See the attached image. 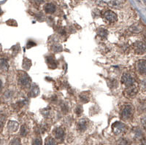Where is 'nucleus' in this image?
<instances>
[{"mask_svg": "<svg viewBox=\"0 0 146 145\" xmlns=\"http://www.w3.org/2000/svg\"><path fill=\"white\" fill-rule=\"evenodd\" d=\"M5 121V116L4 114H0V127H2Z\"/></svg>", "mask_w": 146, "mask_h": 145, "instance_id": "obj_24", "label": "nucleus"}, {"mask_svg": "<svg viewBox=\"0 0 146 145\" xmlns=\"http://www.w3.org/2000/svg\"><path fill=\"white\" fill-rule=\"evenodd\" d=\"M33 145H43L42 143V139L40 138H36L33 141Z\"/></svg>", "mask_w": 146, "mask_h": 145, "instance_id": "obj_23", "label": "nucleus"}, {"mask_svg": "<svg viewBox=\"0 0 146 145\" xmlns=\"http://www.w3.org/2000/svg\"><path fill=\"white\" fill-rule=\"evenodd\" d=\"M38 2H43V0H37Z\"/></svg>", "mask_w": 146, "mask_h": 145, "instance_id": "obj_31", "label": "nucleus"}, {"mask_svg": "<svg viewBox=\"0 0 146 145\" xmlns=\"http://www.w3.org/2000/svg\"><path fill=\"white\" fill-rule=\"evenodd\" d=\"M20 134L22 136H25L26 135L28 134V129L26 128V125H22L21 128V131H20Z\"/></svg>", "mask_w": 146, "mask_h": 145, "instance_id": "obj_21", "label": "nucleus"}, {"mask_svg": "<svg viewBox=\"0 0 146 145\" xmlns=\"http://www.w3.org/2000/svg\"><path fill=\"white\" fill-rule=\"evenodd\" d=\"M61 109H62L63 112L64 113H67L68 112V107H67V106L65 105V104H62V105H61Z\"/></svg>", "mask_w": 146, "mask_h": 145, "instance_id": "obj_29", "label": "nucleus"}, {"mask_svg": "<svg viewBox=\"0 0 146 145\" xmlns=\"http://www.w3.org/2000/svg\"><path fill=\"white\" fill-rule=\"evenodd\" d=\"M145 60H141L137 63V69L141 75H145Z\"/></svg>", "mask_w": 146, "mask_h": 145, "instance_id": "obj_8", "label": "nucleus"}, {"mask_svg": "<svg viewBox=\"0 0 146 145\" xmlns=\"http://www.w3.org/2000/svg\"><path fill=\"white\" fill-rule=\"evenodd\" d=\"M123 2L121 0H111L108 3V5L114 8H118L122 5Z\"/></svg>", "mask_w": 146, "mask_h": 145, "instance_id": "obj_14", "label": "nucleus"}, {"mask_svg": "<svg viewBox=\"0 0 146 145\" xmlns=\"http://www.w3.org/2000/svg\"><path fill=\"white\" fill-rule=\"evenodd\" d=\"M8 64L7 62V61L5 59H2L0 61V69L3 70V71H7L8 69Z\"/></svg>", "mask_w": 146, "mask_h": 145, "instance_id": "obj_16", "label": "nucleus"}, {"mask_svg": "<svg viewBox=\"0 0 146 145\" xmlns=\"http://www.w3.org/2000/svg\"><path fill=\"white\" fill-rule=\"evenodd\" d=\"M104 18L107 21L110 22V23H114L118 20L117 15L111 10L106 11L104 13Z\"/></svg>", "mask_w": 146, "mask_h": 145, "instance_id": "obj_4", "label": "nucleus"}, {"mask_svg": "<svg viewBox=\"0 0 146 145\" xmlns=\"http://www.w3.org/2000/svg\"><path fill=\"white\" fill-rule=\"evenodd\" d=\"M55 137L58 139H62L64 136V130L61 128H57L54 131Z\"/></svg>", "mask_w": 146, "mask_h": 145, "instance_id": "obj_11", "label": "nucleus"}, {"mask_svg": "<svg viewBox=\"0 0 146 145\" xmlns=\"http://www.w3.org/2000/svg\"><path fill=\"white\" fill-rule=\"evenodd\" d=\"M83 112V109H82L81 106H77L75 109V113L77 114H81Z\"/></svg>", "mask_w": 146, "mask_h": 145, "instance_id": "obj_27", "label": "nucleus"}, {"mask_svg": "<svg viewBox=\"0 0 146 145\" xmlns=\"http://www.w3.org/2000/svg\"><path fill=\"white\" fill-rule=\"evenodd\" d=\"M87 126H88V122L86 121V120H85V119L81 120L77 123V128L81 131L86 130L87 128Z\"/></svg>", "mask_w": 146, "mask_h": 145, "instance_id": "obj_12", "label": "nucleus"}, {"mask_svg": "<svg viewBox=\"0 0 146 145\" xmlns=\"http://www.w3.org/2000/svg\"><path fill=\"white\" fill-rule=\"evenodd\" d=\"M39 89L38 86L35 84H33L31 87V90L29 92V96L32 97L37 96L39 95Z\"/></svg>", "mask_w": 146, "mask_h": 145, "instance_id": "obj_13", "label": "nucleus"}, {"mask_svg": "<svg viewBox=\"0 0 146 145\" xmlns=\"http://www.w3.org/2000/svg\"><path fill=\"white\" fill-rule=\"evenodd\" d=\"M34 45H36V44L34 42H32V41H29L27 44V48H32V46H34Z\"/></svg>", "mask_w": 146, "mask_h": 145, "instance_id": "obj_30", "label": "nucleus"}, {"mask_svg": "<svg viewBox=\"0 0 146 145\" xmlns=\"http://www.w3.org/2000/svg\"><path fill=\"white\" fill-rule=\"evenodd\" d=\"M98 34L101 37H107L108 34V32L106 29L104 28H101L98 31Z\"/></svg>", "mask_w": 146, "mask_h": 145, "instance_id": "obj_17", "label": "nucleus"}, {"mask_svg": "<svg viewBox=\"0 0 146 145\" xmlns=\"http://www.w3.org/2000/svg\"><path fill=\"white\" fill-rule=\"evenodd\" d=\"M129 29L131 32H135V33H140L141 32L140 28L137 25H133L132 26L130 27Z\"/></svg>", "mask_w": 146, "mask_h": 145, "instance_id": "obj_20", "label": "nucleus"}, {"mask_svg": "<svg viewBox=\"0 0 146 145\" xmlns=\"http://www.w3.org/2000/svg\"><path fill=\"white\" fill-rule=\"evenodd\" d=\"M31 79L26 72H21L18 76V82L23 87H27L30 84Z\"/></svg>", "mask_w": 146, "mask_h": 145, "instance_id": "obj_1", "label": "nucleus"}, {"mask_svg": "<svg viewBox=\"0 0 146 145\" xmlns=\"http://www.w3.org/2000/svg\"><path fill=\"white\" fill-rule=\"evenodd\" d=\"M47 62L48 63V64L50 66H55V67H56V60L53 58V57H51V56H49L47 58Z\"/></svg>", "mask_w": 146, "mask_h": 145, "instance_id": "obj_19", "label": "nucleus"}, {"mask_svg": "<svg viewBox=\"0 0 146 145\" xmlns=\"http://www.w3.org/2000/svg\"><path fill=\"white\" fill-rule=\"evenodd\" d=\"M11 145H21V140L18 138H16L11 141Z\"/></svg>", "mask_w": 146, "mask_h": 145, "instance_id": "obj_22", "label": "nucleus"}, {"mask_svg": "<svg viewBox=\"0 0 146 145\" xmlns=\"http://www.w3.org/2000/svg\"><path fill=\"white\" fill-rule=\"evenodd\" d=\"M134 48H135V53L137 54L142 55V54L145 53V45L142 42H137L135 43Z\"/></svg>", "mask_w": 146, "mask_h": 145, "instance_id": "obj_6", "label": "nucleus"}, {"mask_svg": "<svg viewBox=\"0 0 146 145\" xmlns=\"http://www.w3.org/2000/svg\"><path fill=\"white\" fill-rule=\"evenodd\" d=\"M55 52H59V51H61L62 50V48H61V47L59 46V45H54V47H53V49H52Z\"/></svg>", "mask_w": 146, "mask_h": 145, "instance_id": "obj_26", "label": "nucleus"}, {"mask_svg": "<svg viewBox=\"0 0 146 145\" xmlns=\"http://www.w3.org/2000/svg\"><path fill=\"white\" fill-rule=\"evenodd\" d=\"M137 92H138V89H137V88L135 87V86L133 85V86H131V87H129V88H128V89H126V95H128V96L134 97V96H135L136 95H137Z\"/></svg>", "mask_w": 146, "mask_h": 145, "instance_id": "obj_7", "label": "nucleus"}, {"mask_svg": "<svg viewBox=\"0 0 146 145\" xmlns=\"http://www.w3.org/2000/svg\"><path fill=\"white\" fill-rule=\"evenodd\" d=\"M1 14H2V9H1V7H0V15Z\"/></svg>", "mask_w": 146, "mask_h": 145, "instance_id": "obj_32", "label": "nucleus"}, {"mask_svg": "<svg viewBox=\"0 0 146 145\" xmlns=\"http://www.w3.org/2000/svg\"><path fill=\"white\" fill-rule=\"evenodd\" d=\"M127 141L124 139H122L118 141V145H127Z\"/></svg>", "mask_w": 146, "mask_h": 145, "instance_id": "obj_28", "label": "nucleus"}, {"mask_svg": "<svg viewBox=\"0 0 146 145\" xmlns=\"http://www.w3.org/2000/svg\"><path fill=\"white\" fill-rule=\"evenodd\" d=\"M126 129V126L121 122H115L112 125V130L115 134H120L123 133Z\"/></svg>", "mask_w": 146, "mask_h": 145, "instance_id": "obj_3", "label": "nucleus"}, {"mask_svg": "<svg viewBox=\"0 0 146 145\" xmlns=\"http://www.w3.org/2000/svg\"><path fill=\"white\" fill-rule=\"evenodd\" d=\"M31 65H32V62H31L30 60L26 58L23 59V67L24 69H29L30 67H31Z\"/></svg>", "mask_w": 146, "mask_h": 145, "instance_id": "obj_15", "label": "nucleus"}, {"mask_svg": "<svg viewBox=\"0 0 146 145\" xmlns=\"http://www.w3.org/2000/svg\"><path fill=\"white\" fill-rule=\"evenodd\" d=\"M44 10L45 11V12L49 13V14H52V13H54L55 11H56V7L55 5H54L53 3H48L44 7Z\"/></svg>", "mask_w": 146, "mask_h": 145, "instance_id": "obj_10", "label": "nucleus"}, {"mask_svg": "<svg viewBox=\"0 0 146 145\" xmlns=\"http://www.w3.org/2000/svg\"><path fill=\"white\" fill-rule=\"evenodd\" d=\"M80 98H81L82 102H88V97L87 95H84V94L82 93L81 95L80 96Z\"/></svg>", "mask_w": 146, "mask_h": 145, "instance_id": "obj_25", "label": "nucleus"}, {"mask_svg": "<svg viewBox=\"0 0 146 145\" xmlns=\"http://www.w3.org/2000/svg\"><path fill=\"white\" fill-rule=\"evenodd\" d=\"M18 126H19V125L16 121L10 120V121L8 122V124H7V128H8V130L10 132H16V131H17L18 129Z\"/></svg>", "mask_w": 146, "mask_h": 145, "instance_id": "obj_9", "label": "nucleus"}, {"mask_svg": "<svg viewBox=\"0 0 146 145\" xmlns=\"http://www.w3.org/2000/svg\"><path fill=\"white\" fill-rule=\"evenodd\" d=\"M121 82L124 84L126 87H131L134 85L135 80L131 75L128 73H124L121 77Z\"/></svg>", "mask_w": 146, "mask_h": 145, "instance_id": "obj_2", "label": "nucleus"}, {"mask_svg": "<svg viewBox=\"0 0 146 145\" xmlns=\"http://www.w3.org/2000/svg\"><path fill=\"white\" fill-rule=\"evenodd\" d=\"M45 145H56V142L54 138L48 137L45 140Z\"/></svg>", "mask_w": 146, "mask_h": 145, "instance_id": "obj_18", "label": "nucleus"}, {"mask_svg": "<svg viewBox=\"0 0 146 145\" xmlns=\"http://www.w3.org/2000/svg\"><path fill=\"white\" fill-rule=\"evenodd\" d=\"M132 107L131 105H126L124 108L122 113H121V117L124 120H128L131 118V114H132Z\"/></svg>", "mask_w": 146, "mask_h": 145, "instance_id": "obj_5", "label": "nucleus"}]
</instances>
